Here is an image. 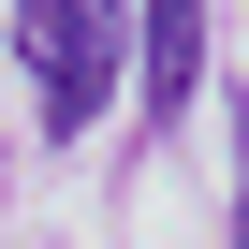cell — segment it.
<instances>
[{"instance_id":"1","label":"cell","mask_w":249,"mask_h":249,"mask_svg":"<svg viewBox=\"0 0 249 249\" xmlns=\"http://www.w3.org/2000/svg\"><path fill=\"white\" fill-rule=\"evenodd\" d=\"M117 44H132L117 0H30V15H15V59L44 88V132H88V117L117 103Z\"/></svg>"},{"instance_id":"2","label":"cell","mask_w":249,"mask_h":249,"mask_svg":"<svg viewBox=\"0 0 249 249\" xmlns=\"http://www.w3.org/2000/svg\"><path fill=\"white\" fill-rule=\"evenodd\" d=\"M117 73H147V117H176V103H191V73H205V0H132Z\"/></svg>"},{"instance_id":"3","label":"cell","mask_w":249,"mask_h":249,"mask_svg":"<svg viewBox=\"0 0 249 249\" xmlns=\"http://www.w3.org/2000/svg\"><path fill=\"white\" fill-rule=\"evenodd\" d=\"M234 249H249V220H234Z\"/></svg>"}]
</instances>
